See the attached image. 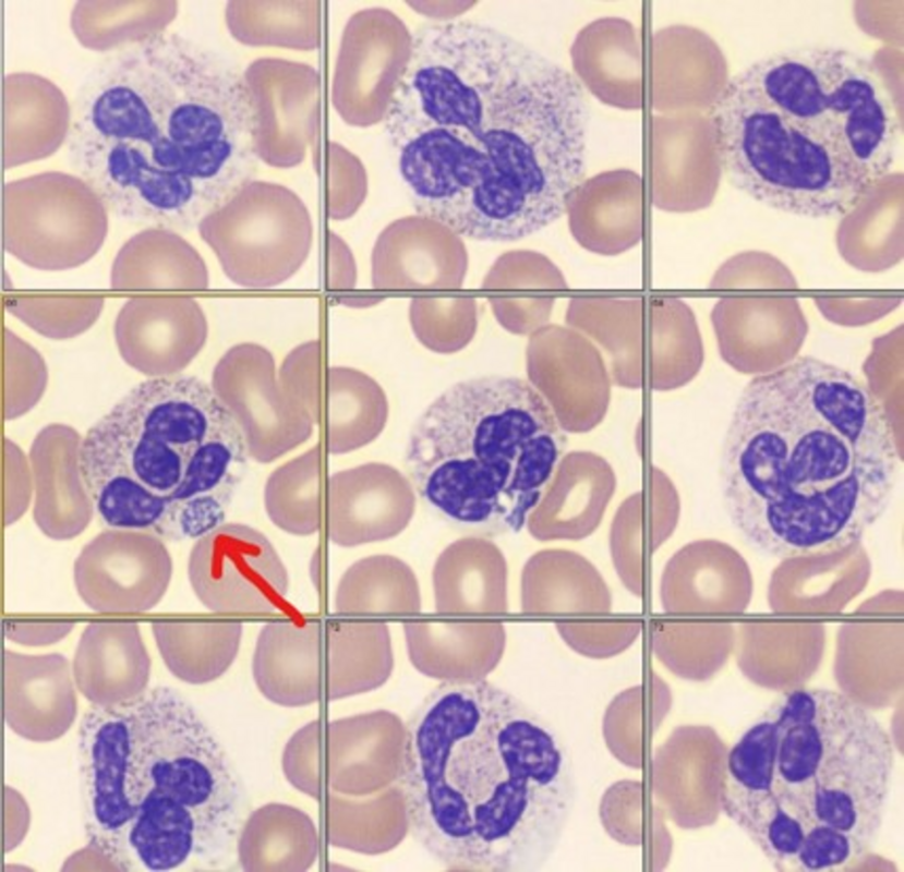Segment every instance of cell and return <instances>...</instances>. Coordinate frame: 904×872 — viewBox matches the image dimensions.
<instances>
[{
  "mask_svg": "<svg viewBox=\"0 0 904 872\" xmlns=\"http://www.w3.org/2000/svg\"><path fill=\"white\" fill-rule=\"evenodd\" d=\"M178 13L177 1H77L70 25L85 48L108 51L166 32Z\"/></svg>",
  "mask_w": 904,
  "mask_h": 872,
  "instance_id": "d6986e66",
  "label": "cell"
},
{
  "mask_svg": "<svg viewBox=\"0 0 904 872\" xmlns=\"http://www.w3.org/2000/svg\"><path fill=\"white\" fill-rule=\"evenodd\" d=\"M73 629V625L65 623H27L7 622L5 637L23 645L40 646L62 640Z\"/></svg>",
  "mask_w": 904,
  "mask_h": 872,
  "instance_id": "603a6c76",
  "label": "cell"
},
{
  "mask_svg": "<svg viewBox=\"0 0 904 872\" xmlns=\"http://www.w3.org/2000/svg\"><path fill=\"white\" fill-rule=\"evenodd\" d=\"M73 576L77 594L91 609L143 613L165 595L172 577V560L161 538L109 528L84 546Z\"/></svg>",
  "mask_w": 904,
  "mask_h": 872,
  "instance_id": "7c38bea8",
  "label": "cell"
},
{
  "mask_svg": "<svg viewBox=\"0 0 904 872\" xmlns=\"http://www.w3.org/2000/svg\"><path fill=\"white\" fill-rule=\"evenodd\" d=\"M731 185L780 211L831 218L889 174L902 119L878 65L848 49L806 46L735 74L711 111Z\"/></svg>",
  "mask_w": 904,
  "mask_h": 872,
  "instance_id": "5b68a950",
  "label": "cell"
},
{
  "mask_svg": "<svg viewBox=\"0 0 904 872\" xmlns=\"http://www.w3.org/2000/svg\"><path fill=\"white\" fill-rule=\"evenodd\" d=\"M865 853L846 834L815 825L804 834L793 871H831L863 858Z\"/></svg>",
  "mask_w": 904,
  "mask_h": 872,
  "instance_id": "44dd1931",
  "label": "cell"
},
{
  "mask_svg": "<svg viewBox=\"0 0 904 872\" xmlns=\"http://www.w3.org/2000/svg\"><path fill=\"white\" fill-rule=\"evenodd\" d=\"M80 443L69 429L52 427L38 436L31 451L34 521L53 540L79 535L95 513L80 467Z\"/></svg>",
  "mask_w": 904,
  "mask_h": 872,
  "instance_id": "9a60e30c",
  "label": "cell"
},
{
  "mask_svg": "<svg viewBox=\"0 0 904 872\" xmlns=\"http://www.w3.org/2000/svg\"><path fill=\"white\" fill-rule=\"evenodd\" d=\"M72 666L59 653H4V719L20 737L48 742L75 720L77 701Z\"/></svg>",
  "mask_w": 904,
  "mask_h": 872,
  "instance_id": "4fadbf2b",
  "label": "cell"
},
{
  "mask_svg": "<svg viewBox=\"0 0 904 872\" xmlns=\"http://www.w3.org/2000/svg\"><path fill=\"white\" fill-rule=\"evenodd\" d=\"M376 470L358 469L329 479L326 524L332 542L350 547L390 538L410 521L412 484L395 470Z\"/></svg>",
  "mask_w": 904,
  "mask_h": 872,
  "instance_id": "5bb4252c",
  "label": "cell"
},
{
  "mask_svg": "<svg viewBox=\"0 0 904 872\" xmlns=\"http://www.w3.org/2000/svg\"><path fill=\"white\" fill-rule=\"evenodd\" d=\"M588 122L566 70L457 20L413 33L384 111L417 213L485 242L526 238L566 213L583 180Z\"/></svg>",
  "mask_w": 904,
  "mask_h": 872,
  "instance_id": "6da1fadb",
  "label": "cell"
},
{
  "mask_svg": "<svg viewBox=\"0 0 904 872\" xmlns=\"http://www.w3.org/2000/svg\"><path fill=\"white\" fill-rule=\"evenodd\" d=\"M397 784L413 838L463 871L540 870L576 798L559 732L481 678L445 680L423 698L407 723Z\"/></svg>",
  "mask_w": 904,
  "mask_h": 872,
  "instance_id": "277c9868",
  "label": "cell"
},
{
  "mask_svg": "<svg viewBox=\"0 0 904 872\" xmlns=\"http://www.w3.org/2000/svg\"><path fill=\"white\" fill-rule=\"evenodd\" d=\"M88 845L116 871L217 870L238 856L246 795L224 747L166 686L95 705L79 730Z\"/></svg>",
  "mask_w": 904,
  "mask_h": 872,
  "instance_id": "8992f818",
  "label": "cell"
},
{
  "mask_svg": "<svg viewBox=\"0 0 904 872\" xmlns=\"http://www.w3.org/2000/svg\"><path fill=\"white\" fill-rule=\"evenodd\" d=\"M268 541L250 526L222 523L196 540L188 564L198 601L216 613L267 609L287 592V573Z\"/></svg>",
  "mask_w": 904,
  "mask_h": 872,
  "instance_id": "8fae6325",
  "label": "cell"
},
{
  "mask_svg": "<svg viewBox=\"0 0 904 872\" xmlns=\"http://www.w3.org/2000/svg\"><path fill=\"white\" fill-rule=\"evenodd\" d=\"M900 451L882 402L846 370L801 355L743 389L721 450L731 523L787 559L859 542L884 512Z\"/></svg>",
  "mask_w": 904,
  "mask_h": 872,
  "instance_id": "3957f363",
  "label": "cell"
},
{
  "mask_svg": "<svg viewBox=\"0 0 904 872\" xmlns=\"http://www.w3.org/2000/svg\"><path fill=\"white\" fill-rule=\"evenodd\" d=\"M29 825V811L23 797L7 787L5 790V851L14 849L26 835Z\"/></svg>",
  "mask_w": 904,
  "mask_h": 872,
  "instance_id": "cb8c5ba5",
  "label": "cell"
},
{
  "mask_svg": "<svg viewBox=\"0 0 904 872\" xmlns=\"http://www.w3.org/2000/svg\"><path fill=\"white\" fill-rule=\"evenodd\" d=\"M3 203L7 249L34 265L84 261L106 237L108 209L79 175L47 171L10 181Z\"/></svg>",
  "mask_w": 904,
  "mask_h": 872,
  "instance_id": "30bf717a",
  "label": "cell"
},
{
  "mask_svg": "<svg viewBox=\"0 0 904 872\" xmlns=\"http://www.w3.org/2000/svg\"><path fill=\"white\" fill-rule=\"evenodd\" d=\"M565 435L528 380L480 376L442 392L417 420L405 465L420 496L485 533L520 531L555 474Z\"/></svg>",
  "mask_w": 904,
  "mask_h": 872,
  "instance_id": "ba28073f",
  "label": "cell"
},
{
  "mask_svg": "<svg viewBox=\"0 0 904 872\" xmlns=\"http://www.w3.org/2000/svg\"><path fill=\"white\" fill-rule=\"evenodd\" d=\"M258 136L245 75L164 32L95 65L74 98L65 146L108 210L176 232L198 228L254 182Z\"/></svg>",
  "mask_w": 904,
  "mask_h": 872,
  "instance_id": "7a4b0ae2",
  "label": "cell"
},
{
  "mask_svg": "<svg viewBox=\"0 0 904 872\" xmlns=\"http://www.w3.org/2000/svg\"><path fill=\"white\" fill-rule=\"evenodd\" d=\"M7 457V491H5V521L8 524L19 520L26 511L34 497V484L31 465L17 451L16 458L8 452Z\"/></svg>",
  "mask_w": 904,
  "mask_h": 872,
  "instance_id": "7402d4cb",
  "label": "cell"
},
{
  "mask_svg": "<svg viewBox=\"0 0 904 872\" xmlns=\"http://www.w3.org/2000/svg\"><path fill=\"white\" fill-rule=\"evenodd\" d=\"M249 456L231 408L206 383L183 375L136 385L79 449L100 520L167 542L197 540L224 523Z\"/></svg>",
  "mask_w": 904,
  "mask_h": 872,
  "instance_id": "52a82bcc",
  "label": "cell"
},
{
  "mask_svg": "<svg viewBox=\"0 0 904 872\" xmlns=\"http://www.w3.org/2000/svg\"><path fill=\"white\" fill-rule=\"evenodd\" d=\"M72 108L48 78L28 72L4 78V168L52 155L67 143Z\"/></svg>",
  "mask_w": 904,
  "mask_h": 872,
  "instance_id": "ac0fdd59",
  "label": "cell"
},
{
  "mask_svg": "<svg viewBox=\"0 0 904 872\" xmlns=\"http://www.w3.org/2000/svg\"><path fill=\"white\" fill-rule=\"evenodd\" d=\"M775 725L773 788L804 832L815 825L849 836L866 855L880 832L893 770L892 741L849 697L794 689L768 710Z\"/></svg>",
  "mask_w": 904,
  "mask_h": 872,
  "instance_id": "9c48e42d",
  "label": "cell"
},
{
  "mask_svg": "<svg viewBox=\"0 0 904 872\" xmlns=\"http://www.w3.org/2000/svg\"><path fill=\"white\" fill-rule=\"evenodd\" d=\"M159 653L180 680L201 685L219 677L232 661L241 626L209 622H156Z\"/></svg>",
  "mask_w": 904,
  "mask_h": 872,
  "instance_id": "ffe728a7",
  "label": "cell"
},
{
  "mask_svg": "<svg viewBox=\"0 0 904 872\" xmlns=\"http://www.w3.org/2000/svg\"><path fill=\"white\" fill-rule=\"evenodd\" d=\"M570 58L579 81L600 101L624 110L641 107V41L631 22L605 16L588 23L577 33Z\"/></svg>",
  "mask_w": 904,
  "mask_h": 872,
  "instance_id": "e0dca14e",
  "label": "cell"
},
{
  "mask_svg": "<svg viewBox=\"0 0 904 872\" xmlns=\"http://www.w3.org/2000/svg\"><path fill=\"white\" fill-rule=\"evenodd\" d=\"M72 674L80 692L95 705L130 700L146 688L150 658L133 622H93L79 640Z\"/></svg>",
  "mask_w": 904,
  "mask_h": 872,
  "instance_id": "2e32d148",
  "label": "cell"
}]
</instances>
